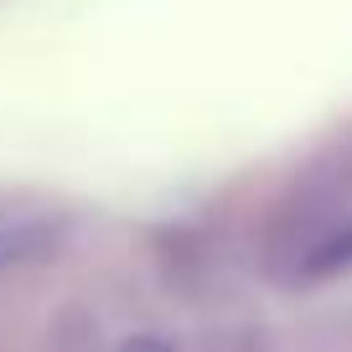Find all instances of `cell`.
<instances>
[{"instance_id":"obj_1","label":"cell","mask_w":352,"mask_h":352,"mask_svg":"<svg viewBox=\"0 0 352 352\" xmlns=\"http://www.w3.org/2000/svg\"><path fill=\"white\" fill-rule=\"evenodd\" d=\"M259 259L264 275L290 290L352 275V155L311 166L275 202Z\"/></svg>"},{"instance_id":"obj_2","label":"cell","mask_w":352,"mask_h":352,"mask_svg":"<svg viewBox=\"0 0 352 352\" xmlns=\"http://www.w3.org/2000/svg\"><path fill=\"white\" fill-rule=\"evenodd\" d=\"M67 233H73V218L52 202H6L0 208V275L63 254Z\"/></svg>"}]
</instances>
